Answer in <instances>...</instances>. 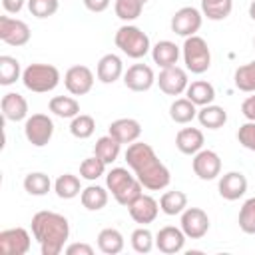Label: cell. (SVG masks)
I'll return each mask as SVG.
<instances>
[{"label": "cell", "instance_id": "cell-1", "mask_svg": "<svg viewBox=\"0 0 255 255\" xmlns=\"http://www.w3.org/2000/svg\"><path fill=\"white\" fill-rule=\"evenodd\" d=\"M126 161L128 167L135 173L143 189L147 191H159L165 189L171 181L169 169L159 161L153 147L143 141H133L126 149Z\"/></svg>", "mask_w": 255, "mask_h": 255}, {"label": "cell", "instance_id": "cell-2", "mask_svg": "<svg viewBox=\"0 0 255 255\" xmlns=\"http://www.w3.org/2000/svg\"><path fill=\"white\" fill-rule=\"evenodd\" d=\"M32 235L38 241L42 255H60L70 237V223L62 213L38 211L32 217Z\"/></svg>", "mask_w": 255, "mask_h": 255}, {"label": "cell", "instance_id": "cell-3", "mask_svg": "<svg viewBox=\"0 0 255 255\" xmlns=\"http://www.w3.org/2000/svg\"><path fill=\"white\" fill-rule=\"evenodd\" d=\"M106 187L112 191L114 199L124 207H128L143 191V185L139 183L135 173L131 175L126 167H112L106 175Z\"/></svg>", "mask_w": 255, "mask_h": 255}, {"label": "cell", "instance_id": "cell-4", "mask_svg": "<svg viewBox=\"0 0 255 255\" xmlns=\"http://www.w3.org/2000/svg\"><path fill=\"white\" fill-rule=\"evenodd\" d=\"M22 84L26 90L36 94H48L60 84V70L52 64H30L22 72Z\"/></svg>", "mask_w": 255, "mask_h": 255}, {"label": "cell", "instance_id": "cell-5", "mask_svg": "<svg viewBox=\"0 0 255 255\" xmlns=\"http://www.w3.org/2000/svg\"><path fill=\"white\" fill-rule=\"evenodd\" d=\"M114 42L128 58H133V60L143 58L151 50L149 36L133 24H124L122 28H118V32L114 36Z\"/></svg>", "mask_w": 255, "mask_h": 255}, {"label": "cell", "instance_id": "cell-6", "mask_svg": "<svg viewBox=\"0 0 255 255\" xmlns=\"http://www.w3.org/2000/svg\"><path fill=\"white\" fill-rule=\"evenodd\" d=\"M183 62L191 74H203L211 66V52L201 36H189L183 42Z\"/></svg>", "mask_w": 255, "mask_h": 255}, {"label": "cell", "instance_id": "cell-7", "mask_svg": "<svg viewBox=\"0 0 255 255\" xmlns=\"http://www.w3.org/2000/svg\"><path fill=\"white\" fill-rule=\"evenodd\" d=\"M24 135L34 147H44L50 143L54 135V122L46 114H32L26 118L24 124Z\"/></svg>", "mask_w": 255, "mask_h": 255}, {"label": "cell", "instance_id": "cell-8", "mask_svg": "<svg viewBox=\"0 0 255 255\" xmlns=\"http://www.w3.org/2000/svg\"><path fill=\"white\" fill-rule=\"evenodd\" d=\"M201 22H203V14L197 8L183 6L171 16V32H175L177 36L189 38V36H195L199 32Z\"/></svg>", "mask_w": 255, "mask_h": 255}, {"label": "cell", "instance_id": "cell-9", "mask_svg": "<svg viewBox=\"0 0 255 255\" xmlns=\"http://www.w3.org/2000/svg\"><path fill=\"white\" fill-rule=\"evenodd\" d=\"M30 28L24 20L10 18V16H0V40L8 46H26L30 42Z\"/></svg>", "mask_w": 255, "mask_h": 255}, {"label": "cell", "instance_id": "cell-10", "mask_svg": "<svg viewBox=\"0 0 255 255\" xmlns=\"http://www.w3.org/2000/svg\"><path fill=\"white\" fill-rule=\"evenodd\" d=\"M179 223L187 239H201L209 231V217L201 207H185Z\"/></svg>", "mask_w": 255, "mask_h": 255}, {"label": "cell", "instance_id": "cell-11", "mask_svg": "<svg viewBox=\"0 0 255 255\" xmlns=\"http://www.w3.org/2000/svg\"><path fill=\"white\" fill-rule=\"evenodd\" d=\"M191 167L199 179L211 181L221 173V157L213 149H199L191 159Z\"/></svg>", "mask_w": 255, "mask_h": 255}, {"label": "cell", "instance_id": "cell-12", "mask_svg": "<svg viewBox=\"0 0 255 255\" xmlns=\"http://www.w3.org/2000/svg\"><path fill=\"white\" fill-rule=\"evenodd\" d=\"M30 251V233L24 227H12L0 231L2 255H26Z\"/></svg>", "mask_w": 255, "mask_h": 255}, {"label": "cell", "instance_id": "cell-13", "mask_svg": "<svg viewBox=\"0 0 255 255\" xmlns=\"http://www.w3.org/2000/svg\"><path fill=\"white\" fill-rule=\"evenodd\" d=\"M64 86L72 96H84L94 88V72L88 66H72L64 74Z\"/></svg>", "mask_w": 255, "mask_h": 255}, {"label": "cell", "instance_id": "cell-14", "mask_svg": "<svg viewBox=\"0 0 255 255\" xmlns=\"http://www.w3.org/2000/svg\"><path fill=\"white\" fill-rule=\"evenodd\" d=\"M159 90L167 96H179L187 90L189 80H187V72L179 66H171V68H163L159 72V78L155 80Z\"/></svg>", "mask_w": 255, "mask_h": 255}, {"label": "cell", "instance_id": "cell-15", "mask_svg": "<svg viewBox=\"0 0 255 255\" xmlns=\"http://www.w3.org/2000/svg\"><path fill=\"white\" fill-rule=\"evenodd\" d=\"M124 84L131 92H147L155 84V74L147 64H133L124 72Z\"/></svg>", "mask_w": 255, "mask_h": 255}, {"label": "cell", "instance_id": "cell-16", "mask_svg": "<svg viewBox=\"0 0 255 255\" xmlns=\"http://www.w3.org/2000/svg\"><path fill=\"white\" fill-rule=\"evenodd\" d=\"M128 211H129V217L139 223V225H147L151 221H155L157 213H159V203L151 197V195H145L141 193L139 197H135L129 205H128Z\"/></svg>", "mask_w": 255, "mask_h": 255}, {"label": "cell", "instance_id": "cell-17", "mask_svg": "<svg viewBox=\"0 0 255 255\" xmlns=\"http://www.w3.org/2000/svg\"><path fill=\"white\" fill-rule=\"evenodd\" d=\"M185 233L181 231V227H173V225H165L155 233V247L165 253V255H173L179 253L185 245Z\"/></svg>", "mask_w": 255, "mask_h": 255}, {"label": "cell", "instance_id": "cell-18", "mask_svg": "<svg viewBox=\"0 0 255 255\" xmlns=\"http://www.w3.org/2000/svg\"><path fill=\"white\" fill-rule=\"evenodd\" d=\"M247 191V177L241 171H227L219 179V195L227 201L243 197Z\"/></svg>", "mask_w": 255, "mask_h": 255}, {"label": "cell", "instance_id": "cell-19", "mask_svg": "<svg viewBox=\"0 0 255 255\" xmlns=\"http://www.w3.org/2000/svg\"><path fill=\"white\" fill-rule=\"evenodd\" d=\"M108 133L112 137H116L120 143H133L141 135V126L133 118H120V120L110 124Z\"/></svg>", "mask_w": 255, "mask_h": 255}, {"label": "cell", "instance_id": "cell-20", "mask_svg": "<svg viewBox=\"0 0 255 255\" xmlns=\"http://www.w3.org/2000/svg\"><path fill=\"white\" fill-rule=\"evenodd\" d=\"M0 108H2V116L4 120L8 122H22L28 118V102L24 96L16 94V92H8L2 96V102H0Z\"/></svg>", "mask_w": 255, "mask_h": 255}, {"label": "cell", "instance_id": "cell-21", "mask_svg": "<svg viewBox=\"0 0 255 255\" xmlns=\"http://www.w3.org/2000/svg\"><path fill=\"white\" fill-rule=\"evenodd\" d=\"M96 76L102 84H114L124 76V62L118 54H104L98 62Z\"/></svg>", "mask_w": 255, "mask_h": 255}, {"label": "cell", "instance_id": "cell-22", "mask_svg": "<svg viewBox=\"0 0 255 255\" xmlns=\"http://www.w3.org/2000/svg\"><path fill=\"white\" fill-rule=\"evenodd\" d=\"M203 131L197 128H181L175 135V147L185 155H195L199 149H203Z\"/></svg>", "mask_w": 255, "mask_h": 255}, {"label": "cell", "instance_id": "cell-23", "mask_svg": "<svg viewBox=\"0 0 255 255\" xmlns=\"http://www.w3.org/2000/svg\"><path fill=\"white\" fill-rule=\"evenodd\" d=\"M151 58H153V64H157L161 70L171 68L179 60V46L173 44L171 40H159L151 48Z\"/></svg>", "mask_w": 255, "mask_h": 255}, {"label": "cell", "instance_id": "cell-24", "mask_svg": "<svg viewBox=\"0 0 255 255\" xmlns=\"http://www.w3.org/2000/svg\"><path fill=\"white\" fill-rule=\"evenodd\" d=\"M185 98L191 100L195 106L203 108V106L213 104V100H215V88H213V84H209L205 80H195V82H191L187 86Z\"/></svg>", "mask_w": 255, "mask_h": 255}, {"label": "cell", "instance_id": "cell-25", "mask_svg": "<svg viewBox=\"0 0 255 255\" xmlns=\"http://www.w3.org/2000/svg\"><path fill=\"white\" fill-rule=\"evenodd\" d=\"M124 245H126L124 235L118 229H114V227H106V229H102L98 233V249L102 253H106V255H118V253H122L124 251Z\"/></svg>", "mask_w": 255, "mask_h": 255}, {"label": "cell", "instance_id": "cell-26", "mask_svg": "<svg viewBox=\"0 0 255 255\" xmlns=\"http://www.w3.org/2000/svg\"><path fill=\"white\" fill-rule=\"evenodd\" d=\"M197 120L207 129H219L227 122V112L221 106L209 104V106H203L201 110H197Z\"/></svg>", "mask_w": 255, "mask_h": 255}, {"label": "cell", "instance_id": "cell-27", "mask_svg": "<svg viewBox=\"0 0 255 255\" xmlns=\"http://www.w3.org/2000/svg\"><path fill=\"white\" fill-rule=\"evenodd\" d=\"M108 189H104L102 185H88L82 189L80 193V201L88 211H100L108 205Z\"/></svg>", "mask_w": 255, "mask_h": 255}, {"label": "cell", "instance_id": "cell-28", "mask_svg": "<svg viewBox=\"0 0 255 255\" xmlns=\"http://www.w3.org/2000/svg\"><path fill=\"white\" fill-rule=\"evenodd\" d=\"M48 108H50V112L54 116L64 118V120H72V118H76L80 114V104L72 96H54L48 102Z\"/></svg>", "mask_w": 255, "mask_h": 255}, {"label": "cell", "instance_id": "cell-29", "mask_svg": "<svg viewBox=\"0 0 255 255\" xmlns=\"http://www.w3.org/2000/svg\"><path fill=\"white\" fill-rule=\"evenodd\" d=\"M169 118L175 124H189L197 118V106L187 98H177L169 106Z\"/></svg>", "mask_w": 255, "mask_h": 255}, {"label": "cell", "instance_id": "cell-30", "mask_svg": "<svg viewBox=\"0 0 255 255\" xmlns=\"http://www.w3.org/2000/svg\"><path fill=\"white\" fill-rule=\"evenodd\" d=\"M120 149H122V143L108 133V135L98 137V141L94 145V155H98L106 165H110V163H114L118 159Z\"/></svg>", "mask_w": 255, "mask_h": 255}, {"label": "cell", "instance_id": "cell-31", "mask_svg": "<svg viewBox=\"0 0 255 255\" xmlns=\"http://www.w3.org/2000/svg\"><path fill=\"white\" fill-rule=\"evenodd\" d=\"M54 191L60 199H74L76 195L82 193V183L80 177L74 173H62L54 181Z\"/></svg>", "mask_w": 255, "mask_h": 255}, {"label": "cell", "instance_id": "cell-32", "mask_svg": "<svg viewBox=\"0 0 255 255\" xmlns=\"http://www.w3.org/2000/svg\"><path fill=\"white\" fill-rule=\"evenodd\" d=\"M185 207H187V195L183 191H179V189L165 191L159 197V209L165 215H181Z\"/></svg>", "mask_w": 255, "mask_h": 255}, {"label": "cell", "instance_id": "cell-33", "mask_svg": "<svg viewBox=\"0 0 255 255\" xmlns=\"http://www.w3.org/2000/svg\"><path fill=\"white\" fill-rule=\"evenodd\" d=\"M233 10V0H201V14L207 20H225Z\"/></svg>", "mask_w": 255, "mask_h": 255}, {"label": "cell", "instance_id": "cell-34", "mask_svg": "<svg viewBox=\"0 0 255 255\" xmlns=\"http://www.w3.org/2000/svg\"><path fill=\"white\" fill-rule=\"evenodd\" d=\"M22 68H20V62L12 56H0V84L2 86H10L14 84L16 80L22 78Z\"/></svg>", "mask_w": 255, "mask_h": 255}, {"label": "cell", "instance_id": "cell-35", "mask_svg": "<svg viewBox=\"0 0 255 255\" xmlns=\"http://www.w3.org/2000/svg\"><path fill=\"white\" fill-rule=\"evenodd\" d=\"M50 187H52V181H50V177H48L46 173H42V171H32V173H28V175L24 177V189H26V193H30V195H36V197L46 195V193L50 191Z\"/></svg>", "mask_w": 255, "mask_h": 255}, {"label": "cell", "instance_id": "cell-36", "mask_svg": "<svg viewBox=\"0 0 255 255\" xmlns=\"http://www.w3.org/2000/svg\"><path fill=\"white\" fill-rule=\"evenodd\" d=\"M96 131V120L88 114H78L76 118H72V124H70V133L78 139H88L92 137Z\"/></svg>", "mask_w": 255, "mask_h": 255}, {"label": "cell", "instance_id": "cell-37", "mask_svg": "<svg viewBox=\"0 0 255 255\" xmlns=\"http://www.w3.org/2000/svg\"><path fill=\"white\" fill-rule=\"evenodd\" d=\"M143 2L141 0H116L114 2V10H116V16L124 22H131V20H137L141 16V10H143Z\"/></svg>", "mask_w": 255, "mask_h": 255}, {"label": "cell", "instance_id": "cell-38", "mask_svg": "<svg viewBox=\"0 0 255 255\" xmlns=\"http://www.w3.org/2000/svg\"><path fill=\"white\" fill-rule=\"evenodd\" d=\"M233 82L241 92H255V60L239 66L233 74Z\"/></svg>", "mask_w": 255, "mask_h": 255}, {"label": "cell", "instance_id": "cell-39", "mask_svg": "<svg viewBox=\"0 0 255 255\" xmlns=\"http://www.w3.org/2000/svg\"><path fill=\"white\" fill-rule=\"evenodd\" d=\"M129 241H131V249L135 253H149L153 249V245H155V239H153L151 231L147 227H143V225L137 227V229H133Z\"/></svg>", "mask_w": 255, "mask_h": 255}, {"label": "cell", "instance_id": "cell-40", "mask_svg": "<svg viewBox=\"0 0 255 255\" xmlns=\"http://www.w3.org/2000/svg\"><path fill=\"white\" fill-rule=\"evenodd\" d=\"M239 229L247 235H255V197H249L239 209Z\"/></svg>", "mask_w": 255, "mask_h": 255}, {"label": "cell", "instance_id": "cell-41", "mask_svg": "<svg viewBox=\"0 0 255 255\" xmlns=\"http://www.w3.org/2000/svg\"><path fill=\"white\" fill-rule=\"evenodd\" d=\"M106 173V163L98 157V155H92V157H86L82 163H80V175L88 181H94L98 177H102Z\"/></svg>", "mask_w": 255, "mask_h": 255}, {"label": "cell", "instance_id": "cell-42", "mask_svg": "<svg viewBox=\"0 0 255 255\" xmlns=\"http://www.w3.org/2000/svg\"><path fill=\"white\" fill-rule=\"evenodd\" d=\"M58 0H28V10L36 18H50L58 12Z\"/></svg>", "mask_w": 255, "mask_h": 255}, {"label": "cell", "instance_id": "cell-43", "mask_svg": "<svg viewBox=\"0 0 255 255\" xmlns=\"http://www.w3.org/2000/svg\"><path fill=\"white\" fill-rule=\"evenodd\" d=\"M237 141L249 149V151H255V122H245L239 129H237Z\"/></svg>", "mask_w": 255, "mask_h": 255}, {"label": "cell", "instance_id": "cell-44", "mask_svg": "<svg viewBox=\"0 0 255 255\" xmlns=\"http://www.w3.org/2000/svg\"><path fill=\"white\" fill-rule=\"evenodd\" d=\"M64 251L66 255H94V247L88 243H70Z\"/></svg>", "mask_w": 255, "mask_h": 255}, {"label": "cell", "instance_id": "cell-45", "mask_svg": "<svg viewBox=\"0 0 255 255\" xmlns=\"http://www.w3.org/2000/svg\"><path fill=\"white\" fill-rule=\"evenodd\" d=\"M241 114H243L249 122H255V92H253V96H249V98L243 100V104H241Z\"/></svg>", "mask_w": 255, "mask_h": 255}, {"label": "cell", "instance_id": "cell-46", "mask_svg": "<svg viewBox=\"0 0 255 255\" xmlns=\"http://www.w3.org/2000/svg\"><path fill=\"white\" fill-rule=\"evenodd\" d=\"M112 0H84V6L90 10V12H104L108 6H110Z\"/></svg>", "mask_w": 255, "mask_h": 255}, {"label": "cell", "instance_id": "cell-47", "mask_svg": "<svg viewBox=\"0 0 255 255\" xmlns=\"http://www.w3.org/2000/svg\"><path fill=\"white\" fill-rule=\"evenodd\" d=\"M24 4H28V0H2V6L8 14H18Z\"/></svg>", "mask_w": 255, "mask_h": 255}, {"label": "cell", "instance_id": "cell-48", "mask_svg": "<svg viewBox=\"0 0 255 255\" xmlns=\"http://www.w3.org/2000/svg\"><path fill=\"white\" fill-rule=\"evenodd\" d=\"M249 16H251V20H255V0L249 4Z\"/></svg>", "mask_w": 255, "mask_h": 255}, {"label": "cell", "instance_id": "cell-49", "mask_svg": "<svg viewBox=\"0 0 255 255\" xmlns=\"http://www.w3.org/2000/svg\"><path fill=\"white\" fill-rule=\"evenodd\" d=\"M253 46H255V38H253Z\"/></svg>", "mask_w": 255, "mask_h": 255}, {"label": "cell", "instance_id": "cell-50", "mask_svg": "<svg viewBox=\"0 0 255 255\" xmlns=\"http://www.w3.org/2000/svg\"><path fill=\"white\" fill-rule=\"evenodd\" d=\"M141 2H143V4H145V2H147V0H141Z\"/></svg>", "mask_w": 255, "mask_h": 255}]
</instances>
